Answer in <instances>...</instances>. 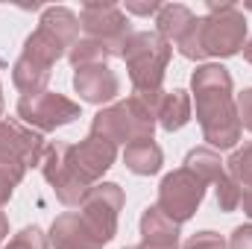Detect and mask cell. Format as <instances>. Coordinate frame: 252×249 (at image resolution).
<instances>
[{
  "label": "cell",
  "instance_id": "6da1fadb",
  "mask_svg": "<svg viewBox=\"0 0 252 249\" xmlns=\"http://www.w3.org/2000/svg\"><path fill=\"white\" fill-rule=\"evenodd\" d=\"M196 121L211 150H232L241 141V121L232 97V73L223 64H202L190 76Z\"/></svg>",
  "mask_w": 252,
  "mask_h": 249
},
{
  "label": "cell",
  "instance_id": "7a4b0ae2",
  "mask_svg": "<svg viewBox=\"0 0 252 249\" xmlns=\"http://www.w3.org/2000/svg\"><path fill=\"white\" fill-rule=\"evenodd\" d=\"M170 56H173V47L158 32H135L121 53L126 70H129V79H132V88H135L132 94H138L153 112L164 94L161 82H164Z\"/></svg>",
  "mask_w": 252,
  "mask_h": 249
},
{
  "label": "cell",
  "instance_id": "3957f363",
  "mask_svg": "<svg viewBox=\"0 0 252 249\" xmlns=\"http://www.w3.org/2000/svg\"><path fill=\"white\" fill-rule=\"evenodd\" d=\"M76 41H79V18L67 6H50V9H44L38 30L32 35H27L24 56L53 67L62 56L70 53V47Z\"/></svg>",
  "mask_w": 252,
  "mask_h": 249
},
{
  "label": "cell",
  "instance_id": "277c9868",
  "mask_svg": "<svg viewBox=\"0 0 252 249\" xmlns=\"http://www.w3.org/2000/svg\"><path fill=\"white\" fill-rule=\"evenodd\" d=\"M156 112L138 97H126L124 103H115L103 112L94 115L91 135H100L112 144H132V141H147L156 132Z\"/></svg>",
  "mask_w": 252,
  "mask_h": 249
},
{
  "label": "cell",
  "instance_id": "5b68a950",
  "mask_svg": "<svg viewBox=\"0 0 252 249\" xmlns=\"http://www.w3.org/2000/svg\"><path fill=\"white\" fill-rule=\"evenodd\" d=\"M202 44L205 56L229 59L247 44V18L235 3H208V15L202 18Z\"/></svg>",
  "mask_w": 252,
  "mask_h": 249
},
{
  "label": "cell",
  "instance_id": "8992f818",
  "mask_svg": "<svg viewBox=\"0 0 252 249\" xmlns=\"http://www.w3.org/2000/svg\"><path fill=\"white\" fill-rule=\"evenodd\" d=\"M47 153V141L41 132L30 129L15 118H0V167L12 176L24 179L27 167H38Z\"/></svg>",
  "mask_w": 252,
  "mask_h": 249
},
{
  "label": "cell",
  "instance_id": "52a82bcc",
  "mask_svg": "<svg viewBox=\"0 0 252 249\" xmlns=\"http://www.w3.org/2000/svg\"><path fill=\"white\" fill-rule=\"evenodd\" d=\"M79 27L85 32V38L100 41L112 56H121L126 41L135 35L129 18L124 15V9L115 6V3H82Z\"/></svg>",
  "mask_w": 252,
  "mask_h": 249
},
{
  "label": "cell",
  "instance_id": "ba28073f",
  "mask_svg": "<svg viewBox=\"0 0 252 249\" xmlns=\"http://www.w3.org/2000/svg\"><path fill=\"white\" fill-rule=\"evenodd\" d=\"M124 202H126L124 187L115 185V182H97L82 196L79 217L100 244H109L118 235V217L124 211Z\"/></svg>",
  "mask_w": 252,
  "mask_h": 249
},
{
  "label": "cell",
  "instance_id": "9c48e42d",
  "mask_svg": "<svg viewBox=\"0 0 252 249\" xmlns=\"http://www.w3.org/2000/svg\"><path fill=\"white\" fill-rule=\"evenodd\" d=\"M205 199V182L190 173L188 167H179L173 173H167L158 185V208L173 220V223H188L190 217L196 214V208Z\"/></svg>",
  "mask_w": 252,
  "mask_h": 249
},
{
  "label": "cell",
  "instance_id": "30bf717a",
  "mask_svg": "<svg viewBox=\"0 0 252 249\" xmlns=\"http://www.w3.org/2000/svg\"><path fill=\"white\" fill-rule=\"evenodd\" d=\"M82 115L79 103L67 100L64 94H56V91H41L35 97H21L18 100V118L21 124H27L35 132H56L59 126L73 124L76 118Z\"/></svg>",
  "mask_w": 252,
  "mask_h": 249
},
{
  "label": "cell",
  "instance_id": "8fae6325",
  "mask_svg": "<svg viewBox=\"0 0 252 249\" xmlns=\"http://www.w3.org/2000/svg\"><path fill=\"white\" fill-rule=\"evenodd\" d=\"M115 158H118V144L100 135H91V132L79 144H64V164L85 187L97 185L103 173L115 164Z\"/></svg>",
  "mask_w": 252,
  "mask_h": 249
},
{
  "label": "cell",
  "instance_id": "7c38bea8",
  "mask_svg": "<svg viewBox=\"0 0 252 249\" xmlns=\"http://www.w3.org/2000/svg\"><path fill=\"white\" fill-rule=\"evenodd\" d=\"M38 167H41V176L47 179V185L53 187L56 199L62 205H67V208L79 205L82 196L88 193V187L82 185L70 173V167L64 164V144H47V153H44V158H41Z\"/></svg>",
  "mask_w": 252,
  "mask_h": 249
},
{
  "label": "cell",
  "instance_id": "4fadbf2b",
  "mask_svg": "<svg viewBox=\"0 0 252 249\" xmlns=\"http://www.w3.org/2000/svg\"><path fill=\"white\" fill-rule=\"evenodd\" d=\"M73 88L85 103L103 106V103H112L121 94V79L109 64H88V67H76Z\"/></svg>",
  "mask_w": 252,
  "mask_h": 249
},
{
  "label": "cell",
  "instance_id": "5bb4252c",
  "mask_svg": "<svg viewBox=\"0 0 252 249\" xmlns=\"http://www.w3.org/2000/svg\"><path fill=\"white\" fill-rule=\"evenodd\" d=\"M50 247L53 249H103V244L91 235L76 211H64L50 226Z\"/></svg>",
  "mask_w": 252,
  "mask_h": 249
},
{
  "label": "cell",
  "instance_id": "9a60e30c",
  "mask_svg": "<svg viewBox=\"0 0 252 249\" xmlns=\"http://www.w3.org/2000/svg\"><path fill=\"white\" fill-rule=\"evenodd\" d=\"M141 249H179V223L158 205H150L141 214Z\"/></svg>",
  "mask_w": 252,
  "mask_h": 249
},
{
  "label": "cell",
  "instance_id": "2e32d148",
  "mask_svg": "<svg viewBox=\"0 0 252 249\" xmlns=\"http://www.w3.org/2000/svg\"><path fill=\"white\" fill-rule=\"evenodd\" d=\"M156 121L161 129L167 132H179L182 126L190 121V97L185 88H173V91H164L158 106H156Z\"/></svg>",
  "mask_w": 252,
  "mask_h": 249
},
{
  "label": "cell",
  "instance_id": "e0dca14e",
  "mask_svg": "<svg viewBox=\"0 0 252 249\" xmlns=\"http://www.w3.org/2000/svg\"><path fill=\"white\" fill-rule=\"evenodd\" d=\"M124 164L135 173V176H153V173L161 170L164 153H161V147H158L153 138H147V141H132V144H126V150H124Z\"/></svg>",
  "mask_w": 252,
  "mask_h": 249
},
{
  "label": "cell",
  "instance_id": "ac0fdd59",
  "mask_svg": "<svg viewBox=\"0 0 252 249\" xmlns=\"http://www.w3.org/2000/svg\"><path fill=\"white\" fill-rule=\"evenodd\" d=\"M12 82H15V88H18L24 97H35V94L47 91L50 67L21 53V59L15 62V67H12Z\"/></svg>",
  "mask_w": 252,
  "mask_h": 249
},
{
  "label": "cell",
  "instance_id": "d6986e66",
  "mask_svg": "<svg viewBox=\"0 0 252 249\" xmlns=\"http://www.w3.org/2000/svg\"><path fill=\"white\" fill-rule=\"evenodd\" d=\"M190 21H193V12H190L188 6H182V3H161V9L156 15V32L164 41L173 44L185 32V27H188Z\"/></svg>",
  "mask_w": 252,
  "mask_h": 249
},
{
  "label": "cell",
  "instance_id": "ffe728a7",
  "mask_svg": "<svg viewBox=\"0 0 252 249\" xmlns=\"http://www.w3.org/2000/svg\"><path fill=\"white\" fill-rule=\"evenodd\" d=\"M185 167H188L190 173H196L205 185H208V182L217 185V182L226 176V167H223L220 156H217L211 147H196V150H190L188 156H185Z\"/></svg>",
  "mask_w": 252,
  "mask_h": 249
},
{
  "label": "cell",
  "instance_id": "44dd1931",
  "mask_svg": "<svg viewBox=\"0 0 252 249\" xmlns=\"http://www.w3.org/2000/svg\"><path fill=\"white\" fill-rule=\"evenodd\" d=\"M67 59L73 64V70L76 67H88V64H106L112 59V53L100 44V41H91V38H79L73 47H70V53H67Z\"/></svg>",
  "mask_w": 252,
  "mask_h": 249
},
{
  "label": "cell",
  "instance_id": "7402d4cb",
  "mask_svg": "<svg viewBox=\"0 0 252 249\" xmlns=\"http://www.w3.org/2000/svg\"><path fill=\"white\" fill-rule=\"evenodd\" d=\"M173 44L179 47V53H182L185 59H193V62L205 59V44H202V18H193L188 27H185V32H182Z\"/></svg>",
  "mask_w": 252,
  "mask_h": 249
},
{
  "label": "cell",
  "instance_id": "603a6c76",
  "mask_svg": "<svg viewBox=\"0 0 252 249\" xmlns=\"http://www.w3.org/2000/svg\"><path fill=\"white\" fill-rule=\"evenodd\" d=\"M226 167H229V176L241 185V190L252 187V144H247L244 150H235Z\"/></svg>",
  "mask_w": 252,
  "mask_h": 249
},
{
  "label": "cell",
  "instance_id": "cb8c5ba5",
  "mask_svg": "<svg viewBox=\"0 0 252 249\" xmlns=\"http://www.w3.org/2000/svg\"><path fill=\"white\" fill-rule=\"evenodd\" d=\"M214 193H217V208L220 211H235V208H241V185L232 179V176H223L217 187H214Z\"/></svg>",
  "mask_w": 252,
  "mask_h": 249
},
{
  "label": "cell",
  "instance_id": "d4e9b609",
  "mask_svg": "<svg viewBox=\"0 0 252 249\" xmlns=\"http://www.w3.org/2000/svg\"><path fill=\"white\" fill-rule=\"evenodd\" d=\"M3 249H50V241H47V235L38 226H27V229H21Z\"/></svg>",
  "mask_w": 252,
  "mask_h": 249
},
{
  "label": "cell",
  "instance_id": "484cf974",
  "mask_svg": "<svg viewBox=\"0 0 252 249\" xmlns=\"http://www.w3.org/2000/svg\"><path fill=\"white\" fill-rule=\"evenodd\" d=\"M182 249H229V247H226V241L217 232H196V235H190L185 241Z\"/></svg>",
  "mask_w": 252,
  "mask_h": 249
},
{
  "label": "cell",
  "instance_id": "4316f807",
  "mask_svg": "<svg viewBox=\"0 0 252 249\" xmlns=\"http://www.w3.org/2000/svg\"><path fill=\"white\" fill-rule=\"evenodd\" d=\"M235 109H238V121H241V129L252 132V88H244L235 100Z\"/></svg>",
  "mask_w": 252,
  "mask_h": 249
},
{
  "label": "cell",
  "instance_id": "83f0119b",
  "mask_svg": "<svg viewBox=\"0 0 252 249\" xmlns=\"http://www.w3.org/2000/svg\"><path fill=\"white\" fill-rule=\"evenodd\" d=\"M18 182H21L18 176H12L9 170L0 167V211H3V205L12 199V193H15V185H18Z\"/></svg>",
  "mask_w": 252,
  "mask_h": 249
},
{
  "label": "cell",
  "instance_id": "f1b7e54d",
  "mask_svg": "<svg viewBox=\"0 0 252 249\" xmlns=\"http://www.w3.org/2000/svg\"><path fill=\"white\" fill-rule=\"evenodd\" d=\"M229 249H252V226H238L229 238Z\"/></svg>",
  "mask_w": 252,
  "mask_h": 249
},
{
  "label": "cell",
  "instance_id": "f546056e",
  "mask_svg": "<svg viewBox=\"0 0 252 249\" xmlns=\"http://www.w3.org/2000/svg\"><path fill=\"white\" fill-rule=\"evenodd\" d=\"M158 9H161V3H156V0H150V3H135V0H129V3H126V12H132V15H141V18L158 15Z\"/></svg>",
  "mask_w": 252,
  "mask_h": 249
},
{
  "label": "cell",
  "instance_id": "4dcf8cb0",
  "mask_svg": "<svg viewBox=\"0 0 252 249\" xmlns=\"http://www.w3.org/2000/svg\"><path fill=\"white\" fill-rule=\"evenodd\" d=\"M241 208H244L247 217H252V187H247V190L241 193Z\"/></svg>",
  "mask_w": 252,
  "mask_h": 249
},
{
  "label": "cell",
  "instance_id": "1f68e13d",
  "mask_svg": "<svg viewBox=\"0 0 252 249\" xmlns=\"http://www.w3.org/2000/svg\"><path fill=\"white\" fill-rule=\"evenodd\" d=\"M6 235H9V217L0 211V244H3V238H6Z\"/></svg>",
  "mask_w": 252,
  "mask_h": 249
},
{
  "label": "cell",
  "instance_id": "d6a6232c",
  "mask_svg": "<svg viewBox=\"0 0 252 249\" xmlns=\"http://www.w3.org/2000/svg\"><path fill=\"white\" fill-rule=\"evenodd\" d=\"M244 59H247V62L252 64V38L247 41V44H244Z\"/></svg>",
  "mask_w": 252,
  "mask_h": 249
},
{
  "label": "cell",
  "instance_id": "836d02e7",
  "mask_svg": "<svg viewBox=\"0 0 252 249\" xmlns=\"http://www.w3.org/2000/svg\"><path fill=\"white\" fill-rule=\"evenodd\" d=\"M0 118H3V85H0Z\"/></svg>",
  "mask_w": 252,
  "mask_h": 249
},
{
  "label": "cell",
  "instance_id": "e575fe53",
  "mask_svg": "<svg viewBox=\"0 0 252 249\" xmlns=\"http://www.w3.org/2000/svg\"><path fill=\"white\" fill-rule=\"evenodd\" d=\"M124 249H141V247H124Z\"/></svg>",
  "mask_w": 252,
  "mask_h": 249
},
{
  "label": "cell",
  "instance_id": "d590c367",
  "mask_svg": "<svg viewBox=\"0 0 252 249\" xmlns=\"http://www.w3.org/2000/svg\"><path fill=\"white\" fill-rule=\"evenodd\" d=\"M247 9H252V3H247Z\"/></svg>",
  "mask_w": 252,
  "mask_h": 249
}]
</instances>
